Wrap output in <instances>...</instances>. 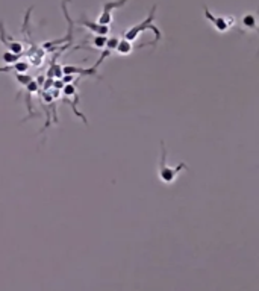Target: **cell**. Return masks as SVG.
<instances>
[{
	"label": "cell",
	"mask_w": 259,
	"mask_h": 291,
	"mask_svg": "<svg viewBox=\"0 0 259 291\" xmlns=\"http://www.w3.org/2000/svg\"><path fill=\"white\" fill-rule=\"evenodd\" d=\"M154 13H156V5H153V7H152L150 13H148L147 19H146L144 22H141V23H138V25L132 26L130 29H128V31L123 34L124 40H128V41H135L136 38H140V35H141L142 32H146V31H152V32L154 34V40H153L152 43L141 44L140 47H144V46H156V43L162 38V34H161V31H160L156 26L153 25V20H154Z\"/></svg>",
	"instance_id": "6da1fadb"
},
{
	"label": "cell",
	"mask_w": 259,
	"mask_h": 291,
	"mask_svg": "<svg viewBox=\"0 0 259 291\" xmlns=\"http://www.w3.org/2000/svg\"><path fill=\"white\" fill-rule=\"evenodd\" d=\"M185 168H188V165L185 162H179L176 167H172L167 164V149H166L164 141H161V156H160V170H158L160 179L164 184L170 185L178 179V174L180 171H184Z\"/></svg>",
	"instance_id": "7a4b0ae2"
},
{
	"label": "cell",
	"mask_w": 259,
	"mask_h": 291,
	"mask_svg": "<svg viewBox=\"0 0 259 291\" xmlns=\"http://www.w3.org/2000/svg\"><path fill=\"white\" fill-rule=\"evenodd\" d=\"M128 2H129V0H114V2H112V0H103V4H102L103 5V13L100 14L97 23L110 26L112 23V11L124 7Z\"/></svg>",
	"instance_id": "3957f363"
},
{
	"label": "cell",
	"mask_w": 259,
	"mask_h": 291,
	"mask_svg": "<svg viewBox=\"0 0 259 291\" xmlns=\"http://www.w3.org/2000/svg\"><path fill=\"white\" fill-rule=\"evenodd\" d=\"M203 11H204V17L208 22H211V25H214V28L218 32H226L229 31L234 25H235V19L234 17H216L214 14H211L210 8L203 5Z\"/></svg>",
	"instance_id": "277c9868"
},
{
	"label": "cell",
	"mask_w": 259,
	"mask_h": 291,
	"mask_svg": "<svg viewBox=\"0 0 259 291\" xmlns=\"http://www.w3.org/2000/svg\"><path fill=\"white\" fill-rule=\"evenodd\" d=\"M0 41H2V43L5 44V47H6L10 52H12V53H16V55H20V56H22V53H23V50H24L23 44L18 43V41H16L14 38H8V35H6V32H5V29H4V23H2V22H0Z\"/></svg>",
	"instance_id": "5b68a950"
},
{
	"label": "cell",
	"mask_w": 259,
	"mask_h": 291,
	"mask_svg": "<svg viewBox=\"0 0 259 291\" xmlns=\"http://www.w3.org/2000/svg\"><path fill=\"white\" fill-rule=\"evenodd\" d=\"M78 25H80V26L90 29L94 35H103V37H106V35L110 34V31H111V28H110L108 25H100V23H97V22H90L85 16L78 22Z\"/></svg>",
	"instance_id": "8992f818"
},
{
	"label": "cell",
	"mask_w": 259,
	"mask_h": 291,
	"mask_svg": "<svg viewBox=\"0 0 259 291\" xmlns=\"http://www.w3.org/2000/svg\"><path fill=\"white\" fill-rule=\"evenodd\" d=\"M132 50H134V44H132V41H128V40H124V38H122V40L118 41L117 49H116V52H117L118 55H123V56L130 55V53H132Z\"/></svg>",
	"instance_id": "52a82bcc"
},
{
	"label": "cell",
	"mask_w": 259,
	"mask_h": 291,
	"mask_svg": "<svg viewBox=\"0 0 259 291\" xmlns=\"http://www.w3.org/2000/svg\"><path fill=\"white\" fill-rule=\"evenodd\" d=\"M241 26L247 31H256V17H254V14H246L241 19Z\"/></svg>",
	"instance_id": "ba28073f"
},
{
	"label": "cell",
	"mask_w": 259,
	"mask_h": 291,
	"mask_svg": "<svg viewBox=\"0 0 259 291\" xmlns=\"http://www.w3.org/2000/svg\"><path fill=\"white\" fill-rule=\"evenodd\" d=\"M106 40H108V37H103V35H96V37H92V38H91L90 44H91L94 49H97V50H102V49H105V46H106Z\"/></svg>",
	"instance_id": "9c48e42d"
},
{
	"label": "cell",
	"mask_w": 259,
	"mask_h": 291,
	"mask_svg": "<svg viewBox=\"0 0 259 291\" xmlns=\"http://www.w3.org/2000/svg\"><path fill=\"white\" fill-rule=\"evenodd\" d=\"M2 60H4V63H6V64H10V66H12V64H16L17 61H20V55H16V53H12V52L6 50V52L2 55Z\"/></svg>",
	"instance_id": "30bf717a"
},
{
	"label": "cell",
	"mask_w": 259,
	"mask_h": 291,
	"mask_svg": "<svg viewBox=\"0 0 259 291\" xmlns=\"http://www.w3.org/2000/svg\"><path fill=\"white\" fill-rule=\"evenodd\" d=\"M118 41H120V38H118V37H110V38L106 40L105 50H108V52H114V50L117 49V44H118Z\"/></svg>",
	"instance_id": "8fae6325"
},
{
	"label": "cell",
	"mask_w": 259,
	"mask_h": 291,
	"mask_svg": "<svg viewBox=\"0 0 259 291\" xmlns=\"http://www.w3.org/2000/svg\"><path fill=\"white\" fill-rule=\"evenodd\" d=\"M61 79H62V82H64V84H73V82H74V79H76V75H64Z\"/></svg>",
	"instance_id": "7c38bea8"
}]
</instances>
